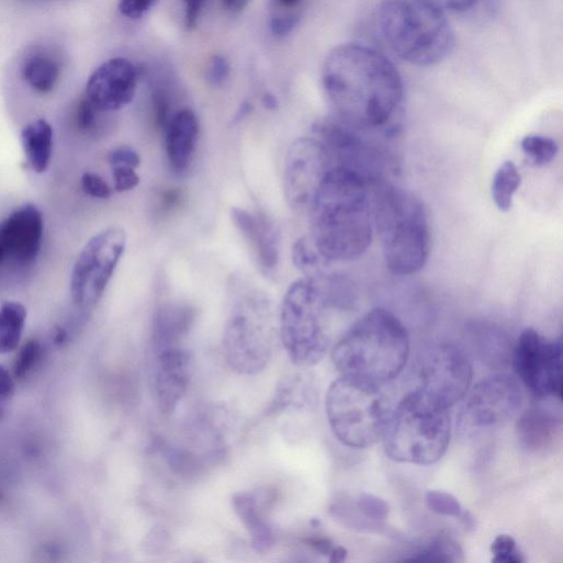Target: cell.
Segmentation results:
<instances>
[{
  "label": "cell",
  "instance_id": "6da1fadb",
  "mask_svg": "<svg viewBox=\"0 0 563 563\" xmlns=\"http://www.w3.org/2000/svg\"><path fill=\"white\" fill-rule=\"evenodd\" d=\"M323 86L336 119L365 133H374L394 119L404 97L395 66L372 48L346 44L327 56Z\"/></svg>",
  "mask_w": 563,
  "mask_h": 563
},
{
  "label": "cell",
  "instance_id": "7a4b0ae2",
  "mask_svg": "<svg viewBox=\"0 0 563 563\" xmlns=\"http://www.w3.org/2000/svg\"><path fill=\"white\" fill-rule=\"evenodd\" d=\"M371 183L357 171L335 165L308 209L311 241L329 262L361 257L373 238Z\"/></svg>",
  "mask_w": 563,
  "mask_h": 563
},
{
  "label": "cell",
  "instance_id": "3957f363",
  "mask_svg": "<svg viewBox=\"0 0 563 563\" xmlns=\"http://www.w3.org/2000/svg\"><path fill=\"white\" fill-rule=\"evenodd\" d=\"M410 351L408 333L391 312L375 308L336 344L331 359L341 375L386 384L399 375Z\"/></svg>",
  "mask_w": 563,
  "mask_h": 563
},
{
  "label": "cell",
  "instance_id": "277c9868",
  "mask_svg": "<svg viewBox=\"0 0 563 563\" xmlns=\"http://www.w3.org/2000/svg\"><path fill=\"white\" fill-rule=\"evenodd\" d=\"M373 226L389 270L413 275L426 266L431 246L427 209L414 193L378 182L371 185Z\"/></svg>",
  "mask_w": 563,
  "mask_h": 563
},
{
  "label": "cell",
  "instance_id": "5b68a950",
  "mask_svg": "<svg viewBox=\"0 0 563 563\" xmlns=\"http://www.w3.org/2000/svg\"><path fill=\"white\" fill-rule=\"evenodd\" d=\"M375 21L389 48L413 66L439 65L455 46L454 33L444 12L427 0H383Z\"/></svg>",
  "mask_w": 563,
  "mask_h": 563
},
{
  "label": "cell",
  "instance_id": "8992f818",
  "mask_svg": "<svg viewBox=\"0 0 563 563\" xmlns=\"http://www.w3.org/2000/svg\"><path fill=\"white\" fill-rule=\"evenodd\" d=\"M450 433L448 409L439 407L415 389L393 407L382 439L390 459L430 465L446 453Z\"/></svg>",
  "mask_w": 563,
  "mask_h": 563
},
{
  "label": "cell",
  "instance_id": "52a82bcc",
  "mask_svg": "<svg viewBox=\"0 0 563 563\" xmlns=\"http://www.w3.org/2000/svg\"><path fill=\"white\" fill-rule=\"evenodd\" d=\"M384 385L348 375L331 383L326 395V414L342 444L363 449L382 438L393 409Z\"/></svg>",
  "mask_w": 563,
  "mask_h": 563
},
{
  "label": "cell",
  "instance_id": "ba28073f",
  "mask_svg": "<svg viewBox=\"0 0 563 563\" xmlns=\"http://www.w3.org/2000/svg\"><path fill=\"white\" fill-rule=\"evenodd\" d=\"M329 308L312 278L297 280L286 291L280 311V337L294 364L308 368L325 357L329 346Z\"/></svg>",
  "mask_w": 563,
  "mask_h": 563
},
{
  "label": "cell",
  "instance_id": "9c48e42d",
  "mask_svg": "<svg viewBox=\"0 0 563 563\" xmlns=\"http://www.w3.org/2000/svg\"><path fill=\"white\" fill-rule=\"evenodd\" d=\"M277 341L273 311L267 297L247 294L234 306L224 331V351L237 373L254 375L272 359Z\"/></svg>",
  "mask_w": 563,
  "mask_h": 563
},
{
  "label": "cell",
  "instance_id": "30bf717a",
  "mask_svg": "<svg viewBox=\"0 0 563 563\" xmlns=\"http://www.w3.org/2000/svg\"><path fill=\"white\" fill-rule=\"evenodd\" d=\"M126 247V233L119 227L106 228L88 241L71 274V297L77 306L90 309L100 303Z\"/></svg>",
  "mask_w": 563,
  "mask_h": 563
},
{
  "label": "cell",
  "instance_id": "8fae6325",
  "mask_svg": "<svg viewBox=\"0 0 563 563\" xmlns=\"http://www.w3.org/2000/svg\"><path fill=\"white\" fill-rule=\"evenodd\" d=\"M562 339L548 340L532 328L525 329L514 350L517 376L537 399L561 397Z\"/></svg>",
  "mask_w": 563,
  "mask_h": 563
},
{
  "label": "cell",
  "instance_id": "7c38bea8",
  "mask_svg": "<svg viewBox=\"0 0 563 563\" xmlns=\"http://www.w3.org/2000/svg\"><path fill=\"white\" fill-rule=\"evenodd\" d=\"M472 376L471 363L462 350L439 345L423 360L417 390L439 407L449 409L466 395Z\"/></svg>",
  "mask_w": 563,
  "mask_h": 563
},
{
  "label": "cell",
  "instance_id": "4fadbf2b",
  "mask_svg": "<svg viewBox=\"0 0 563 563\" xmlns=\"http://www.w3.org/2000/svg\"><path fill=\"white\" fill-rule=\"evenodd\" d=\"M335 166L329 153L317 138L295 142L285 161L284 189L292 209L308 212L327 172Z\"/></svg>",
  "mask_w": 563,
  "mask_h": 563
},
{
  "label": "cell",
  "instance_id": "5bb4252c",
  "mask_svg": "<svg viewBox=\"0 0 563 563\" xmlns=\"http://www.w3.org/2000/svg\"><path fill=\"white\" fill-rule=\"evenodd\" d=\"M521 401V390L514 376L494 374L474 386L466 402L465 416L473 427H499L517 414Z\"/></svg>",
  "mask_w": 563,
  "mask_h": 563
},
{
  "label": "cell",
  "instance_id": "9a60e30c",
  "mask_svg": "<svg viewBox=\"0 0 563 563\" xmlns=\"http://www.w3.org/2000/svg\"><path fill=\"white\" fill-rule=\"evenodd\" d=\"M44 216L37 206L27 204L0 223V250L7 261L19 266L33 263L42 250Z\"/></svg>",
  "mask_w": 563,
  "mask_h": 563
},
{
  "label": "cell",
  "instance_id": "2e32d148",
  "mask_svg": "<svg viewBox=\"0 0 563 563\" xmlns=\"http://www.w3.org/2000/svg\"><path fill=\"white\" fill-rule=\"evenodd\" d=\"M135 66L116 58L101 66L90 78L87 99L100 112H116L130 105L137 91Z\"/></svg>",
  "mask_w": 563,
  "mask_h": 563
},
{
  "label": "cell",
  "instance_id": "e0dca14e",
  "mask_svg": "<svg viewBox=\"0 0 563 563\" xmlns=\"http://www.w3.org/2000/svg\"><path fill=\"white\" fill-rule=\"evenodd\" d=\"M191 356L180 347L158 351L155 390L162 413L171 414L184 396L191 375Z\"/></svg>",
  "mask_w": 563,
  "mask_h": 563
},
{
  "label": "cell",
  "instance_id": "ac0fdd59",
  "mask_svg": "<svg viewBox=\"0 0 563 563\" xmlns=\"http://www.w3.org/2000/svg\"><path fill=\"white\" fill-rule=\"evenodd\" d=\"M230 218L250 244L261 269L274 271L280 261V233L273 221L261 212L233 207Z\"/></svg>",
  "mask_w": 563,
  "mask_h": 563
},
{
  "label": "cell",
  "instance_id": "d6986e66",
  "mask_svg": "<svg viewBox=\"0 0 563 563\" xmlns=\"http://www.w3.org/2000/svg\"><path fill=\"white\" fill-rule=\"evenodd\" d=\"M166 132V151L171 169L182 174L190 168L198 147L200 123L196 114L189 110L177 113Z\"/></svg>",
  "mask_w": 563,
  "mask_h": 563
},
{
  "label": "cell",
  "instance_id": "ffe728a7",
  "mask_svg": "<svg viewBox=\"0 0 563 563\" xmlns=\"http://www.w3.org/2000/svg\"><path fill=\"white\" fill-rule=\"evenodd\" d=\"M562 430L560 415L544 406H534L525 412L516 425V435L521 449L529 453L543 452L554 446Z\"/></svg>",
  "mask_w": 563,
  "mask_h": 563
},
{
  "label": "cell",
  "instance_id": "44dd1931",
  "mask_svg": "<svg viewBox=\"0 0 563 563\" xmlns=\"http://www.w3.org/2000/svg\"><path fill=\"white\" fill-rule=\"evenodd\" d=\"M268 494L261 491L236 494L233 504L246 526L254 548L267 551L274 541L273 529L267 517Z\"/></svg>",
  "mask_w": 563,
  "mask_h": 563
},
{
  "label": "cell",
  "instance_id": "7402d4cb",
  "mask_svg": "<svg viewBox=\"0 0 563 563\" xmlns=\"http://www.w3.org/2000/svg\"><path fill=\"white\" fill-rule=\"evenodd\" d=\"M193 319L194 311L190 306L167 304L160 307L154 319V342L157 351L178 347Z\"/></svg>",
  "mask_w": 563,
  "mask_h": 563
},
{
  "label": "cell",
  "instance_id": "603a6c76",
  "mask_svg": "<svg viewBox=\"0 0 563 563\" xmlns=\"http://www.w3.org/2000/svg\"><path fill=\"white\" fill-rule=\"evenodd\" d=\"M23 149L31 169L45 173L52 164L54 153V131L45 120L29 124L21 135Z\"/></svg>",
  "mask_w": 563,
  "mask_h": 563
},
{
  "label": "cell",
  "instance_id": "cb8c5ba5",
  "mask_svg": "<svg viewBox=\"0 0 563 563\" xmlns=\"http://www.w3.org/2000/svg\"><path fill=\"white\" fill-rule=\"evenodd\" d=\"M27 311L19 302H5L0 306V354L14 351L25 329Z\"/></svg>",
  "mask_w": 563,
  "mask_h": 563
},
{
  "label": "cell",
  "instance_id": "d4e9b609",
  "mask_svg": "<svg viewBox=\"0 0 563 563\" xmlns=\"http://www.w3.org/2000/svg\"><path fill=\"white\" fill-rule=\"evenodd\" d=\"M23 76L31 88L46 94L56 88L60 78V68L49 56L37 54L29 57L24 63Z\"/></svg>",
  "mask_w": 563,
  "mask_h": 563
},
{
  "label": "cell",
  "instance_id": "484cf974",
  "mask_svg": "<svg viewBox=\"0 0 563 563\" xmlns=\"http://www.w3.org/2000/svg\"><path fill=\"white\" fill-rule=\"evenodd\" d=\"M521 184V176L511 161H506L496 170L492 182V199L500 212H508L513 206L516 192Z\"/></svg>",
  "mask_w": 563,
  "mask_h": 563
},
{
  "label": "cell",
  "instance_id": "4316f807",
  "mask_svg": "<svg viewBox=\"0 0 563 563\" xmlns=\"http://www.w3.org/2000/svg\"><path fill=\"white\" fill-rule=\"evenodd\" d=\"M463 560L461 547L449 536L440 534L408 559L417 562H459Z\"/></svg>",
  "mask_w": 563,
  "mask_h": 563
},
{
  "label": "cell",
  "instance_id": "83f0119b",
  "mask_svg": "<svg viewBox=\"0 0 563 563\" xmlns=\"http://www.w3.org/2000/svg\"><path fill=\"white\" fill-rule=\"evenodd\" d=\"M522 153L537 167L550 165L559 154V145L551 138L530 135L520 142Z\"/></svg>",
  "mask_w": 563,
  "mask_h": 563
},
{
  "label": "cell",
  "instance_id": "f1b7e54d",
  "mask_svg": "<svg viewBox=\"0 0 563 563\" xmlns=\"http://www.w3.org/2000/svg\"><path fill=\"white\" fill-rule=\"evenodd\" d=\"M426 504L436 514L448 517H460L462 507L459 500L450 493L431 489L426 493Z\"/></svg>",
  "mask_w": 563,
  "mask_h": 563
},
{
  "label": "cell",
  "instance_id": "f546056e",
  "mask_svg": "<svg viewBox=\"0 0 563 563\" xmlns=\"http://www.w3.org/2000/svg\"><path fill=\"white\" fill-rule=\"evenodd\" d=\"M491 551L495 563H520L523 561L516 541L508 534L497 536L491 545Z\"/></svg>",
  "mask_w": 563,
  "mask_h": 563
},
{
  "label": "cell",
  "instance_id": "4dcf8cb0",
  "mask_svg": "<svg viewBox=\"0 0 563 563\" xmlns=\"http://www.w3.org/2000/svg\"><path fill=\"white\" fill-rule=\"evenodd\" d=\"M357 509L373 521L386 519L390 513L387 502L372 494H361L357 499Z\"/></svg>",
  "mask_w": 563,
  "mask_h": 563
},
{
  "label": "cell",
  "instance_id": "1f68e13d",
  "mask_svg": "<svg viewBox=\"0 0 563 563\" xmlns=\"http://www.w3.org/2000/svg\"><path fill=\"white\" fill-rule=\"evenodd\" d=\"M42 354V345L37 340H30L19 353L14 368L15 376L18 379H25L36 365Z\"/></svg>",
  "mask_w": 563,
  "mask_h": 563
},
{
  "label": "cell",
  "instance_id": "d6a6232c",
  "mask_svg": "<svg viewBox=\"0 0 563 563\" xmlns=\"http://www.w3.org/2000/svg\"><path fill=\"white\" fill-rule=\"evenodd\" d=\"M83 191L91 198L109 200L113 191L108 182L99 174L87 172L81 179Z\"/></svg>",
  "mask_w": 563,
  "mask_h": 563
},
{
  "label": "cell",
  "instance_id": "836d02e7",
  "mask_svg": "<svg viewBox=\"0 0 563 563\" xmlns=\"http://www.w3.org/2000/svg\"><path fill=\"white\" fill-rule=\"evenodd\" d=\"M112 169L116 192L126 193L135 190L139 185L140 178L136 172V169L128 167H115Z\"/></svg>",
  "mask_w": 563,
  "mask_h": 563
},
{
  "label": "cell",
  "instance_id": "e575fe53",
  "mask_svg": "<svg viewBox=\"0 0 563 563\" xmlns=\"http://www.w3.org/2000/svg\"><path fill=\"white\" fill-rule=\"evenodd\" d=\"M108 160L112 168L128 167L137 170L142 164L138 153L127 146L120 147L111 151Z\"/></svg>",
  "mask_w": 563,
  "mask_h": 563
},
{
  "label": "cell",
  "instance_id": "d590c367",
  "mask_svg": "<svg viewBox=\"0 0 563 563\" xmlns=\"http://www.w3.org/2000/svg\"><path fill=\"white\" fill-rule=\"evenodd\" d=\"M155 3L156 0H121L120 12L130 20H140Z\"/></svg>",
  "mask_w": 563,
  "mask_h": 563
},
{
  "label": "cell",
  "instance_id": "8d00e7d4",
  "mask_svg": "<svg viewBox=\"0 0 563 563\" xmlns=\"http://www.w3.org/2000/svg\"><path fill=\"white\" fill-rule=\"evenodd\" d=\"M230 75V66L222 56H214L207 71V81L214 87L223 86Z\"/></svg>",
  "mask_w": 563,
  "mask_h": 563
},
{
  "label": "cell",
  "instance_id": "74e56055",
  "mask_svg": "<svg viewBox=\"0 0 563 563\" xmlns=\"http://www.w3.org/2000/svg\"><path fill=\"white\" fill-rule=\"evenodd\" d=\"M14 391L15 384L11 374L7 369L0 367V419L5 415Z\"/></svg>",
  "mask_w": 563,
  "mask_h": 563
},
{
  "label": "cell",
  "instance_id": "f35d334b",
  "mask_svg": "<svg viewBox=\"0 0 563 563\" xmlns=\"http://www.w3.org/2000/svg\"><path fill=\"white\" fill-rule=\"evenodd\" d=\"M442 12L466 13L476 8L481 0H427Z\"/></svg>",
  "mask_w": 563,
  "mask_h": 563
},
{
  "label": "cell",
  "instance_id": "ab89813d",
  "mask_svg": "<svg viewBox=\"0 0 563 563\" xmlns=\"http://www.w3.org/2000/svg\"><path fill=\"white\" fill-rule=\"evenodd\" d=\"M100 111L88 100H83L78 109L77 121L80 130L91 131L97 125V115Z\"/></svg>",
  "mask_w": 563,
  "mask_h": 563
},
{
  "label": "cell",
  "instance_id": "60d3db41",
  "mask_svg": "<svg viewBox=\"0 0 563 563\" xmlns=\"http://www.w3.org/2000/svg\"><path fill=\"white\" fill-rule=\"evenodd\" d=\"M185 3V27L193 31L198 26L201 13L204 9L206 0H184Z\"/></svg>",
  "mask_w": 563,
  "mask_h": 563
},
{
  "label": "cell",
  "instance_id": "b9f144b4",
  "mask_svg": "<svg viewBox=\"0 0 563 563\" xmlns=\"http://www.w3.org/2000/svg\"><path fill=\"white\" fill-rule=\"evenodd\" d=\"M297 24L299 19L295 16L275 18L271 21V32L277 37H286L295 30Z\"/></svg>",
  "mask_w": 563,
  "mask_h": 563
},
{
  "label": "cell",
  "instance_id": "7bdbcfd3",
  "mask_svg": "<svg viewBox=\"0 0 563 563\" xmlns=\"http://www.w3.org/2000/svg\"><path fill=\"white\" fill-rule=\"evenodd\" d=\"M225 9L232 12L243 11L248 3V0H222Z\"/></svg>",
  "mask_w": 563,
  "mask_h": 563
},
{
  "label": "cell",
  "instance_id": "ee69618b",
  "mask_svg": "<svg viewBox=\"0 0 563 563\" xmlns=\"http://www.w3.org/2000/svg\"><path fill=\"white\" fill-rule=\"evenodd\" d=\"M252 110H254L252 104L247 103V102L244 103L236 114L235 122H240L241 120H244L246 116H248L252 112Z\"/></svg>",
  "mask_w": 563,
  "mask_h": 563
},
{
  "label": "cell",
  "instance_id": "f6af8a7d",
  "mask_svg": "<svg viewBox=\"0 0 563 563\" xmlns=\"http://www.w3.org/2000/svg\"><path fill=\"white\" fill-rule=\"evenodd\" d=\"M262 103L264 108L269 111H275L279 105L277 98L270 93H267L263 97Z\"/></svg>",
  "mask_w": 563,
  "mask_h": 563
},
{
  "label": "cell",
  "instance_id": "bcb514c9",
  "mask_svg": "<svg viewBox=\"0 0 563 563\" xmlns=\"http://www.w3.org/2000/svg\"><path fill=\"white\" fill-rule=\"evenodd\" d=\"M347 554H348V552L345 548L337 547L334 549L333 553L330 554L331 561L333 562H341L346 559Z\"/></svg>",
  "mask_w": 563,
  "mask_h": 563
},
{
  "label": "cell",
  "instance_id": "7dc6e473",
  "mask_svg": "<svg viewBox=\"0 0 563 563\" xmlns=\"http://www.w3.org/2000/svg\"><path fill=\"white\" fill-rule=\"evenodd\" d=\"M67 339H68V333L64 328H61V327L57 328L56 336H55V341L58 345H63V344H65L67 341Z\"/></svg>",
  "mask_w": 563,
  "mask_h": 563
},
{
  "label": "cell",
  "instance_id": "c3c4849f",
  "mask_svg": "<svg viewBox=\"0 0 563 563\" xmlns=\"http://www.w3.org/2000/svg\"><path fill=\"white\" fill-rule=\"evenodd\" d=\"M279 2L285 8H295L302 2V0H279Z\"/></svg>",
  "mask_w": 563,
  "mask_h": 563
}]
</instances>
